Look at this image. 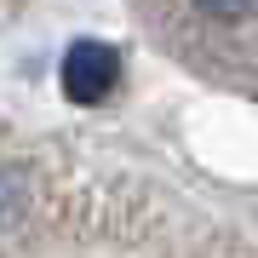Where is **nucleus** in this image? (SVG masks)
<instances>
[{
	"label": "nucleus",
	"mask_w": 258,
	"mask_h": 258,
	"mask_svg": "<svg viewBox=\"0 0 258 258\" xmlns=\"http://www.w3.org/2000/svg\"><path fill=\"white\" fill-rule=\"evenodd\" d=\"M18 207H23V184L0 172V224H6V218H18Z\"/></svg>",
	"instance_id": "2"
},
{
	"label": "nucleus",
	"mask_w": 258,
	"mask_h": 258,
	"mask_svg": "<svg viewBox=\"0 0 258 258\" xmlns=\"http://www.w3.org/2000/svg\"><path fill=\"white\" fill-rule=\"evenodd\" d=\"M195 6H201L207 18H241V12L252 6V0H195Z\"/></svg>",
	"instance_id": "3"
},
{
	"label": "nucleus",
	"mask_w": 258,
	"mask_h": 258,
	"mask_svg": "<svg viewBox=\"0 0 258 258\" xmlns=\"http://www.w3.org/2000/svg\"><path fill=\"white\" fill-rule=\"evenodd\" d=\"M120 81V52L103 46V40H75L63 52V69H57V86H63L69 103H98L109 98Z\"/></svg>",
	"instance_id": "1"
}]
</instances>
